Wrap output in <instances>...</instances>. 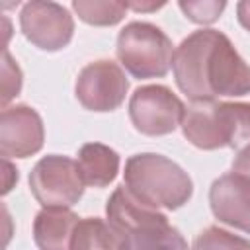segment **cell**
<instances>
[{
	"mask_svg": "<svg viewBox=\"0 0 250 250\" xmlns=\"http://www.w3.org/2000/svg\"><path fill=\"white\" fill-rule=\"evenodd\" d=\"M172 70L178 88L191 102L250 94V64L217 29L188 35L174 51Z\"/></svg>",
	"mask_w": 250,
	"mask_h": 250,
	"instance_id": "obj_1",
	"label": "cell"
},
{
	"mask_svg": "<svg viewBox=\"0 0 250 250\" xmlns=\"http://www.w3.org/2000/svg\"><path fill=\"white\" fill-rule=\"evenodd\" d=\"M123 186L143 205L152 209H180L188 203L193 191L191 178L174 160L156 154L141 152L125 162Z\"/></svg>",
	"mask_w": 250,
	"mask_h": 250,
	"instance_id": "obj_2",
	"label": "cell"
},
{
	"mask_svg": "<svg viewBox=\"0 0 250 250\" xmlns=\"http://www.w3.org/2000/svg\"><path fill=\"white\" fill-rule=\"evenodd\" d=\"M105 215L119 242V250H156L186 242L160 209L139 203L125 186L115 188L109 195Z\"/></svg>",
	"mask_w": 250,
	"mask_h": 250,
	"instance_id": "obj_3",
	"label": "cell"
},
{
	"mask_svg": "<svg viewBox=\"0 0 250 250\" xmlns=\"http://www.w3.org/2000/svg\"><path fill=\"white\" fill-rule=\"evenodd\" d=\"M184 137L197 148H242L250 143V104L191 102L182 117Z\"/></svg>",
	"mask_w": 250,
	"mask_h": 250,
	"instance_id": "obj_4",
	"label": "cell"
},
{
	"mask_svg": "<svg viewBox=\"0 0 250 250\" xmlns=\"http://www.w3.org/2000/svg\"><path fill=\"white\" fill-rule=\"evenodd\" d=\"M117 59L135 78H162L172 68L174 45L170 37L148 21H131L117 35Z\"/></svg>",
	"mask_w": 250,
	"mask_h": 250,
	"instance_id": "obj_5",
	"label": "cell"
},
{
	"mask_svg": "<svg viewBox=\"0 0 250 250\" xmlns=\"http://www.w3.org/2000/svg\"><path fill=\"white\" fill-rule=\"evenodd\" d=\"M78 164L61 154L43 156L29 172V189L43 207L70 209L84 193Z\"/></svg>",
	"mask_w": 250,
	"mask_h": 250,
	"instance_id": "obj_6",
	"label": "cell"
},
{
	"mask_svg": "<svg viewBox=\"0 0 250 250\" xmlns=\"http://www.w3.org/2000/svg\"><path fill=\"white\" fill-rule=\"evenodd\" d=\"M186 105L162 84L139 86L129 100V117L135 129L148 137H162L182 125Z\"/></svg>",
	"mask_w": 250,
	"mask_h": 250,
	"instance_id": "obj_7",
	"label": "cell"
},
{
	"mask_svg": "<svg viewBox=\"0 0 250 250\" xmlns=\"http://www.w3.org/2000/svg\"><path fill=\"white\" fill-rule=\"evenodd\" d=\"M20 27L23 37L41 51L64 49L74 33L70 12L49 0H31L20 12Z\"/></svg>",
	"mask_w": 250,
	"mask_h": 250,
	"instance_id": "obj_8",
	"label": "cell"
},
{
	"mask_svg": "<svg viewBox=\"0 0 250 250\" xmlns=\"http://www.w3.org/2000/svg\"><path fill=\"white\" fill-rule=\"evenodd\" d=\"M129 90V80L123 68L107 59L86 64L76 78V98L90 111H113L117 109Z\"/></svg>",
	"mask_w": 250,
	"mask_h": 250,
	"instance_id": "obj_9",
	"label": "cell"
},
{
	"mask_svg": "<svg viewBox=\"0 0 250 250\" xmlns=\"http://www.w3.org/2000/svg\"><path fill=\"white\" fill-rule=\"evenodd\" d=\"M45 129L41 115L25 105L16 104L2 109L0 115V154L2 158H27L43 148Z\"/></svg>",
	"mask_w": 250,
	"mask_h": 250,
	"instance_id": "obj_10",
	"label": "cell"
},
{
	"mask_svg": "<svg viewBox=\"0 0 250 250\" xmlns=\"http://www.w3.org/2000/svg\"><path fill=\"white\" fill-rule=\"evenodd\" d=\"M209 205L215 219L250 234V178L236 172L219 176L211 184Z\"/></svg>",
	"mask_w": 250,
	"mask_h": 250,
	"instance_id": "obj_11",
	"label": "cell"
},
{
	"mask_svg": "<svg viewBox=\"0 0 250 250\" xmlns=\"http://www.w3.org/2000/svg\"><path fill=\"white\" fill-rule=\"evenodd\" d=\"M80 217L64 207H43L33 221V240L39 250H70Z\"/></svg>",
	"mask_w": 250,
	"mask_h": 250,
	"instance_id": "obj_12",
	"label": "cell"
},
{
	"mask_svg": "<svg viewBox=\"0 0 250 250\" xmlns=\"http://www.w3.org/2000/svg\"><path fill=\"white\" fill-rule=\"evenodd\" d=\"M119 154L102 143H86L78 150V170L86 186L105 188L119 172Z\"/></svg>",
	"mask_w": 250,
	"mask_h": 250,
	"instance_id": "obj_13",
	"label": "cell"
},
{
	"mask_svg": "<svg viewBox=\"0 0 250 250\" xmlns=\"http://www.w3.org/2000/svg\"><path fill=\"white\" fill-rule=\"evenodd\" d=\"M70 250H119V242L104 219L86 217L74 229Z\"/></svg>",
	"mask_w": 250,
	"mask_h": 250,
	"instance_id": "obj_14",
	"label": "cell"
},
{
	"mask_svg": "<svg viewBox=\"0 0 250 250\" xmlns=\"http://www.w3.org/2000/svg\"><path fill=\"white\" fill-rule=\"evenodd\" d=\"M72 10L90 25H115L127 12V2L115 0H74Z\"/></svg>",
	"mask_w": 250,
	"mask_h": 250,
	"instance_id": "obj_15",
	"label": "cell"
},
{
	"mask_svg": "<svg viewBox=\"0 0 250 250\" xmlns=\"http://www.w3.org/2000/svg\"><path fill=\"white\" fill-rule=\"evenodd\" d=\"M191 250H250V240L221 227H207L197 234Z\"/></svg>",
	"mask_w": 250,
	"mask_h": 250,
	"instance_id": "obj_16",
	"label": "cell"
},
{
	"mask_svg": "<svg viewBox=\"0 0 250 250\" xmlns=\"http://www.w3.org/2000/svg\"><path fill=\"white\" fill-rule=\"evenodd\" d=\"M180 10L188 20L195 23H213L221 18L227 2L225 0H180Z\"/></svg>",
	"mask_w": 250,
	"mask_h": 250,
	"instance_id": "obj_17",
	"label": "cell"
},
{
	"mask_svg": "<svg viewBox=\"0 0 250 250\" xmlns=\"http://www.w3.org/2000/svg\"><path fill=\"white\" fill-rule=\"evenodd\" d=\"M21 90V70L16 61L10 57L8 49H4L2 57V109L8 107L10 100H14Z\"/></svg>",
	"mask_w": 250,
	"mask_h": 250,
	"instance_id": "obj_18",
	"label": "cell"
},
{
	"mask_svg": "<svg viewBox=\"0 0 250 250\" xmlns=\"http://www.w3.org/2000/svg\"><path fill=\"white\" fill-rule=\"evenodd\" d=\"M232 172L250 178V143L244 145L238 150V154L234 156V160H232Z\"/></svg>",
	"mask_w": 250,
	"mask_h": 250,
	"instance_id": "obj_19",
	"label": "cell"
},
{
	"mask_svg": "<svg viewBox=\"0 0 250 250\" xmlns=\"http://www.w3.org/2000/svg\"><path fill=\"white\" fill-rule=\"evenodd\" d=\"M236 18L238 23L250 31V0H242L236 4Z\"/></svg>",
	"mask_w": 250,
	"mask_h": 250,
	"instance_id": "obj_20",
	"label": "cell"
},
{
	"mask_svg": "<svg viewBox=\"0 0 250 250\" xmlns=\"http://www.w3.org/2000/svg\"><path fill=\"white\" fill-rule=\"evenodd\" d=\"M10 178L18 180V170L10 164L8 158H4V189H2V193H8L12 189V180Z\"/></svg>",
	"mask_w": 250,
	"mask_h": 250,
	"instance_id": "obj_21",
	"label": "cell"
},
{
	"mask_svg": "<svg viewBox=\"0 0 250 250\" xmlns=\"http://www.w3.org/2000/svg\"><path fill=\"white\" fill-rule=\"evenodd\" d=\"M166 2H127V8L135 10V12H154L158 8H162Z\"/></svg>",
	"mask_w": 250,
	"mask_h": 250,
	"instance_id": "obj_22",
	"label": "cell"
},
{
	"mask_svg": "<svg viewBox=\"0 0 250 250\" xmlns=\"http://www.w3.org/2000/svg\"><path fill=\"white\" fill-rule=\"evenodd\" d=\"M156 250H188V242H180V244H172V246H164Z\"/></svg>",
	"mask_w": 250,
	"mask_h": 250,
	"instance_id": "obj_23",
	"label": "cell"
}]
</instances>
